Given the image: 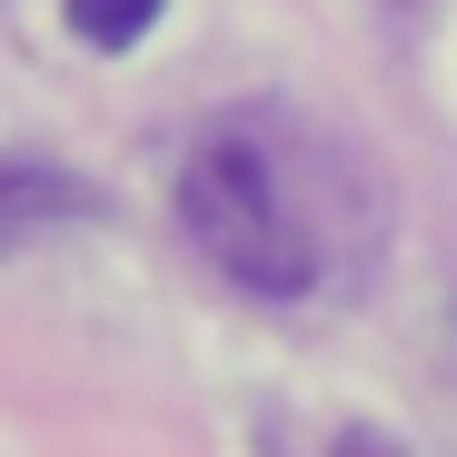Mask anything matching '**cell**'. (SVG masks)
I'll return each instance as SVG.
<instances>
[{"mask_svg":"<svg viewBox=\"0 0 457 457\" xmlns=\"http://www.w3.org/2000/svg\"><path fill=\"white\" fill-rule=\"evenodd\" d=\"M179 228L199 239V259L219 278H239L259 298L319 288V239H309V219L278 179V149L259 129H209L179 160Z\"/></svg>","mask_w":457,"mask_h":457,"instance_id":"1","label":"cell"},{"mask_svg":"<svg viewBox=\"0 0 457 457\" xmlns=\"http://www.w3.org/2000/svg\"><path fill=\"white\" fill-rule=\"evenodd\" d=\"M70 219H100V189L90 179H70L50 160H0V259L30 249V239H50V228H70Z\"/></svg>","mask_w":457,"mask_h":457,"instance_id":"2","label":"cell"},{"mask_svg":"<svg viewBox=\"0 0 457 457\" xmlns=\"http://www.w3.org/2000/svg\"><path fill=\"white\" fill-rule=\"evenodd\" d=\"M60 11H70V30H80L90 50H139L170 0H60Z\"/></svg>","mask_w":457,"mask_h":457,"instance_id":"3","label":"cell"},{"mask_svg":"<svg viewBox=\"0 0 457 457\" xmlns=\"http://www.w3.org/2000/svg\"><path fill=\"white\" fill-rule=\"evenodd\" d=\"M328 457H408V437H398V428H368V418H358V428H338V437H328Z\"/></svg>","mask_w":457,"mask_h":457,"instance_id":"4","label":"cell"}]
</instances>
